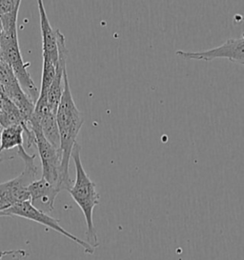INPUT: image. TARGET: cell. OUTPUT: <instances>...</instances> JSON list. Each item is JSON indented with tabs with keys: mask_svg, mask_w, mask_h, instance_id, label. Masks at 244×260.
I'll use <instances>...</instances> for the list:
<instances>
[{
	"mask_svg": "<svg viewBox=\"0 0 244 260\" xmlns=\"http://www.w3.org/2000/svg\"><path fill=\"white\" fill-rule=\"evenodd\" d=\"M64 89L60 102L56 111V122L60 136V150L62 152L61 173L69 190L73 186V180L69 174V164L72 158V152L76 145V138L84 123V117L76 107L69 84L67 71L64 74ZM68 190V191H69Z\"/></svg>",
	"mask_w": 244,
	"mask_h": 260,
	"instance_id": "cell-1",
	"label": "cell"
},
{
	"mask_svg": "<svg viewBox=\"0 0 244 260\" xmlns=\"http://www.w3.org/2000/svg\"><path fill=\"white\" fill-rule=\"evenodd\" d=\"M80 153L81 146L76 142L72 152V158L76 166V180L68 191L83 213L87 225V242L97 249L99 246V238L94 225L93 213L95 207L99 205L100 196L97 191V185L92 181L91 178L84 170Z\"/></svg>",
	"mask_w": 244,
	"mask_h": 260,
	"instance_id": "cell-2",
	"label": "cell"
},
{
	"mask_svg": "<svg viewBox=\"0 0 244 260\" xmlns=\"http://www.w3.org/2000/svg\"><path fill=\"white\" fill-rule=\"evenodd\" d=\"M0 59L12 69L23 91L36 104L39 98V91L27 70L30 63L23 60L17 30L0 32Z\"/></svg>",
	"mask_w": 244,
	"mask_h": 260,
	"instance_id": "cell-3",
	"label": "cell"
},
{
	"mask_svg": "<svg viewBox=\"0 0 244 260\" xmlns=\"http://www.w3.org/2000/svg\"><path fill=\"white\" fill-rule=\"evenodd\" d=\"M17 154L25 163V168L20 176L0 183V213L15 204L30 201L28 187L37 180L38 167L35 164L37 155L29 154L23 146L17 148Z\"/></svg>",
	"mask_w": 244,
	"mask_h": 260,
	"instance_id": "cell-4",
	"label": "cell"
},
{
	"mask_svg": "<svg viewBox=\"0 0 244 260\" xmlns=\"http://www.w3.org/2000/svg\"><path fill=\"white\" fill-rule=\"evenodd\" d=\"M28 128L35 135L36 146L38 147L42 165V178L60 191H68V187L64 182L61 173L62 152L60 148H55L44 138L39 124L33 117H30L28 122Z\"/></svg>",
	"mask_w": 244,
	"mask_h": 260,
	"instance_id": "cell-5",
	"label": "cell"
},
{
	"mask_svg": "<svg viewBox=\"0 0 244 260\" xmlns=\"http://www.w3.org/2000/svg\"><path fill=\"white\" fill-rule=\"evenodd\" d=\"M2 216H18V217L25 218V219H29L32 221L38 222L45 227L55 231L56 233L60 234L61 236H64L69 239L73 240L74 242H76V244L81 246L84 249V252L88 254H94L95 250H96L87 241H84L76 236H74L71 233H69L68 231L63 229L59 224L58 219H55L52 216H50L49 214L39 211L30 204V201H25V202L15 204L7 210L1 212L0 217H2Z\"/></svg>",
	"mask_w": 244,
	"mask_h": 260,
	"instance_id": "cell-6",
	"label": "cell"
},
{
	"mask_svg": "<svg viewBox=\"0 0 244 260\" xmlns=\"http://www.w3.org/2000/svg\"><path fill=\"white\" fill-rule=\"evenodd\" d=\"M0 99L12 101L24 115L27 124L34 115L36 104L23 91L12 69L0 59Z\"/></svg>",
	"mask_w": 244,
	"mask_h": 260,
	"instance_id": "cell-7",
	"label": "cell"
},
{
	"mask_svg": "<svg viewBox=\"0 0 244 260\" xmlns=\"http://www.w3.org/2000/svg\"><path fill=\"white\" fill-rule=\"evenodd\" d=\"M175 54L185 59L213 61L219 58H226L229 61L244 65V34L237 39H229L221 46L199 52L176 51Z\"/></svg>",
	"mask_w": 244,
	"mask_h": 260,
	"instance_id": "cell-8",
	"label": "cell"
},
{
	"mask_svg": "<svg viewBox=\"0 0 244 260\" xmlns=\"http://www.w3.org/2000/svg\"><path fill=\"white\" fill-rule=\"evenodd\" d=\"M57 47H58V61L56 65V73L53 78V83L47 94V102L50 111L56 115V111L60 102L62 92L64 89V74L66 70V62L68 57V49L66 47L65 38L59 30L57 31Z\"/></svg>",
	"mask_w": 244,
	"mask_h": 260,
	"instance_id": "cell-9",
	"label": "cell"
},
{
	"mask_svg": "<svg viewBox=\"0 0 244 260\" xmlns=\"http://www.w3.org/2000/svg\"><path fill=\"white\" fill-rule=\"evenodd\" d=\"M30 204L39 211L50 214L54 208V200L60 191L44 178L35 180L28 187Z\"/></svg>",
	"mask_w": 244,
	"mask_h": 260,
	"instance_id": "cell-10",
	"label": "cell"
},
{
	"mask_svg": "<svg viewBox=\"0 0 244 260\" xmlns=\"http://www.w3.org/2000/svg\"><path fill=\"white\" fill-rule=\"evenodd\" d=\"M38 12L40 18V29L42 36V51L43 55H47L57 65L58 61V47H57V31L51 26L46 14L42 0H38Z\"/></svg>",
	"mask_w": 244,
	"mask_h": 260,
	"instance_id": "cell-11",
	"label": "cell"
},
{
	"mask_svg": "<svg viewBox=\"0 0 244 260\" xmlns=\"http://www.w3.org/2000/svg\"><path fill=\"white\" fill-rule=\"evenodd\" d=\"M24 130L21 125L3 128L0 134V153L14 148H19L24 142Z\"/></svg>",
	"mask_w": 244,
	"mask_h": 260,
	"instance_id": "cell-12",
	"label": "cell"
},
{
	"mask_svg": "<svg viewBox=\"0 0 244 260\" xmlns=\"http://www.w3.org/2000/svg\"><path fill=\"white\" fill-rule=\"evenodd\" d=\"M55 73H56V64H54L53 60L49 58L47 55H43L42 77H41V85L39 90V98H47L50 87L53 83V78L55 77Z\"/></svg>",
	"mask_w": 244,
	"mask_h": 260,
	"instance_id": "cell-13",
	"label": "cell"
},
{
	"mask_svg": "<svg viewBox=\"0 0 244 260\" xmlns=\"http://www.w3.org/2000/svg\"><path fill=\"white\" fill-rule=\"evenodd\" d=\"M0 260H30V252L26 250H9L0 252Z\"/></svg>",
	"mask_w": 244,
	"mask_h": 260,
	"instance_id": "cell-14",
	"label": "cell"
},
{
	"mask_svg": "<svg viewBox=\"0 0 244 260\" xmlns=\"http://www.w3.org/2000/svg\"><path fill=\"white\" fill-rule=\"evenodd\" d=\"M21 5L20 0H0V16L11 14Z\"/></svg>",
	"mask_w": 244,
	"mask_h": 260,
	"instance_id": "cell-15",
	"label": "cell"
},
{
	"mask_svg": "<svg viewBox=\"0 0 244 260\" xmlns=\"http://www.w3.org/2000/svg\"><path fill=\"white\" fill-rule=\"evenodd\" d=\"M2 129H3V128L0 126V134H1V131H2Z\"/></svg>",
	"mask_w": 244,
	"mask_h": 260,
	"instance_id": "cell-16",
	"label": "cell"
},
{
	"mask_svg": "<svg viewBox=\"0 0 244 260\" xmlns=\"http://www.w3.org/2000/svg\"><path fill=\"white\" fill-rule=\"evenodd\" d=\"M0 32H1V28H0Z\"/></svg>",
	"mask_w": 244,
	"mask_h": 260,
	"instance_id": "cell-17",
	"label": "cell"
}]
</instances>
